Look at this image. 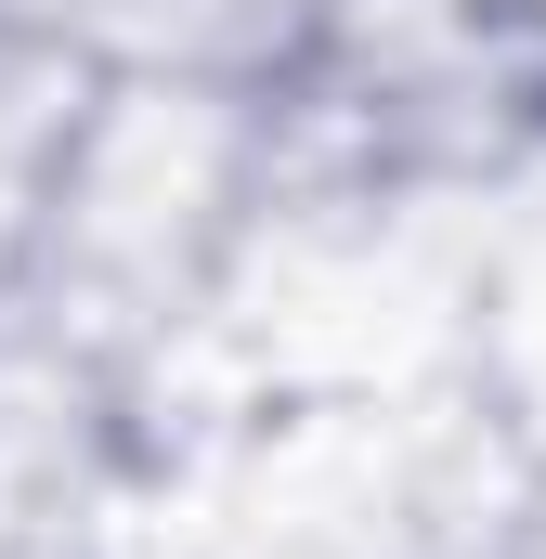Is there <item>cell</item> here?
I'll return each instance as SVG.
<instances>
[{"instance_id":"1","label":"cell","mask_w":546,"mask_h":559,"mask_svg":"<svg viewBox=\"0 0 546 559\" xmlns=\"http://www.w3.org/2000/svg\"><path fill=\"white\" fill-rule=\"evenodd\" d=\"M273 169H286V105L248 79H143V66H92L26 248L0 274V312H26L39 338L156 378L169 338H195L248 248L273 222Z\"/></svg>"}]
</instances>
